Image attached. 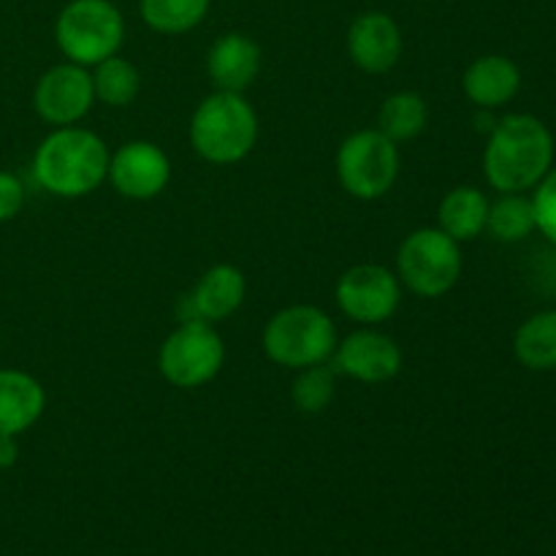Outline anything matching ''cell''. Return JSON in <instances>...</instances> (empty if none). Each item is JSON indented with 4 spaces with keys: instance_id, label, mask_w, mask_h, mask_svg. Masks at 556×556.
<instances>
[{
    "instance_id": "1",
    "label": "cell",
    "mask_w": 556,
    "mask_h": 556,
    "mask_svg": "<svg viewBox=\"0 0 556 556\" xmlns=\"http://www.w3.org/2000/svg\"><path fill=\"white\" fill-rule=\"evenodd\" d=\"M554 166V136L535 114L497 119L483 147V177L497 193H527Z\"/></svg>"
},
{
    "instance_id": "2",
    "label": "cell",
    "mask_w": 556,
    "mask_h": 556,
    "mask_svg": "<svg viewBox=\"0 0 556 556\" xmlns=\"http://www.w3.org/2000/svg\"><path fill=\"white\" fill-rule=\"evenodd\" d=\"M109 155L103 139L79 125L54 128L33 155V177L58 199H85L109 177Z\"/></svg>"
},
{
    "instance_id": "3",
    "label": "cell",
    "mask_w": 556,
    "mask_h": 556,
    "mask_svg": "<svg viewBox=\"0 0 556 556\" xmlns=\"http://www.w3.org/2000/svg\"><path fill=\"white\" fill-rule=\"evenodd\" d=\"M190 144L212 166H233L255 150L258 114L242 92L215 90L190 117Z\"/></svg>"
},
{
    "instance_id": "4",
    "label": "cell",
    "mask_w": 556,
    "mask_h": 556,
    "mask_svg": "<svg viewBox=\"0 0 556 556\" xmlns=\"http://www.w3.org/2000/svg\"><path fill=\"white\" fill-rule=\"evenodd\" d=\"M337 342H340L337 324L329 313L315 304H291V307L277 309L266 320L264 334H261L266 358L293 372L331 362Z\"/></svg>"
},
{
    "instance_id": "5",
    "label": "cell",
    "mask_w": 556,
    "mask_h": 556,
    "mask_svg": "<svg viewBox=\"0 0 556 556\" xmlns=\"http://www.w3.org/2000/svg\"><path fill=\"white\" fill-rule=\"evenodd\" d=\"M125 16L112 0H68L54 22V43L65 60L92 68L119 54Z\"/></svg>"
},
{
    "instance_id": "6",
    "label": "cell",
    "mask_w": 556,
    "mask_h": 556,
    "mask_svg": "<svg viewBox=\"0 0 556 556\" xmlns=\"http://www.w3.org/2000/svg\"><path fill=\"white\" fill-rule=\"evenodd\" d=\"M462 266V244L438 226L416 228L396 250V277L402 288L421 299L445 296L459 282Z\"/></svg>"
},
{
    "instance_id": "7",
    "label": "cell",
    "mask_w": 556,
    "mask_h": 556,
    "mask_svg": "<svg viewBox=\"0 0 556 556\" xmlns=\"http://www.w3.org/2000/svg\"><path fill=\"white\" fill-rule=\"evenodd\" d=\"M400 147L378 128L356 130L340 144L334 157L342 190L358 201H378L400 177Z\"/></svg>"
},
{
    "instance_id": "8",
    "label": "cell",
    "mask_w": 556,
    "mask_h": 556,
    "mask_svg": "<svg viewBox=\"0 0 556 556\" xmlns=\"http://www.w3.org/2000/svg\"><path fill=\"white\" fill-rule=\"evenodd\" d=\"M226 364V342L215 324L182 320L157 351V369L174 389L193 391L212 383Z\"/></svg>"
},
{
    "instance_id": "9",
    "label": "cell",
    "mask_w": 556,
    "mask_h": 556,
    "mask_svg": "<svg viewBox=\"0 0 556 556\" xmlns=\"http://www.w3.org/2000/svg\"><path fill=\"white\" fill-rule=\"evenodd\" d=\"M337 307L358 326H380L400 309L402 282L396 271L380 264L351 266L337 280Z\"/></svg>"
},
{
    "instance_id": "10",
    "label": "cell",
    "mask_w": 556,
    "mask_h": 556,
    "mask_svg": "<svg viewBox=\"0 0 556 556\" xmlns=\"http://www.w3.org/2000/svg\"><path fill=\"white\" fill-rule=\"evenodd\" d=\"M92 103H96V92H92L90 68L71 60L43 71L33 90V109L43 123L54 128L81 123L90 114Z\"/></svg>"
},
{
    "instance_id": "11",
    "label": "cell",
    "mask_w": 556,
    "mask_h": 556,
    "mask_svg": "<svg viewBox=\"0 0 556 556\" xmlns=\"http://www.w3.org/2000/svg\"><path fill=\"white\" fill-rule=\"evenodd\" d=\"M331 362H334L337 372H342L345 378L378 386L389 383L402 372L405 353L394 337L383 334L375 326H362L358 331L337 342Z\"/></svg>"
},
{
    "instance_id": "12",
    "label": "cell",
    "mask_w": 556,
    "mask_h": 556,
    "mask_svg": "<svg viewBox=\"0 0 556 556\" xmlns=\"http://www.w3.org/2000/svg\"><path fill=\"white\" fill-rule=\"evenodd\" d=\"M109 182L130 201L157 199L172 179V161L155 141L136 139L109 155Z\"/></svg>"
},
{
    "instance_id": "13",
    "label": "cell",
    "mask_w": 556,
    "mask_h": 556,
    "mask_svg": "<svg viewBox=\"0 0 556 556\" xmlns=\"http://www.w3.org/2000/svg\"><path fill=\"white\" fill-rule=\"evenodd\" d=\"M348 54H351L353 65L364 74H389L396 68L405 49V38H402L400 25L386 11H364L348 27Z\"/></svg>"
},
{
    "instance_id": "14",
    "label": "cell",
    "mask_w": 556,
    "mask_h": 556,
    "mask_svg": "<svg viewBox=\"0 0 556 556\" xmlns=\"http://www.w3.org/2000/svg\"><path fill=\"white\" fill-rule=\"evenodd\" d=\"M206 74L217 90L244 92L261 74V47L248 33H223L206 52Z\"/></svg>"
},
{
    "instance_id": "15",
    "label": "cell",
    "mask_w": 556,
    "mask_h": 556,
    "mask_svg": "<svg viewBox=\"0 0 556 556\" xmlns=\"http://www.w3.org/2000/svg\"><path fill=\"white\" fill-rule=\"evenodd\" d=\"M462 90L472 106L494 112L519 96L521 68L505 54H483L467 65L462 76Z\"/></svg>"
},
{
    "instance_id": "16",
    "label": "cell",
    "mask_w": 556,
    "mask_h": 556,
    "mask_svg": "<svg viewBox=\"0 0 556 556\" xmlns=\"http://www.w3.org/2000/svg\"><path fill=\"white\" fill-rule=\"evenodd\" d=\"M248 296V280H244L242 269L233 264H215L199 277L193 291L188 293L190 307H193L195 318L206 320V324H220V320L231 318Z\"/></svg>"
},
{
    "instance_id": "17",
    "label": "cell",
    "mask_w": 556,
    "mask_h": 556,
    "mask_svg": "<svg viewBox=\"0 0 556 556\" xmlns=\"http://www.w3.org/2000/svg\"><path fill=\"white\" fill-rule=\"evenodd\" d=\"M47 410L41 380L22 369H0V434L20 438Z\"/></svg>"
},
{
    "instance_id": "18",
    "label": "cell",
    "mask_w": 556,
    "mask_h": 556,
    "mask_svg": "<svg viewBox=\"0 0 556 556\" xmlns=\"http://www.w3.org/2000/svg\"><path fill=\"white\" fill-rule=\"evenodd\" d=\"M489 195L472 185H459L448 190L438 206V228L456 242H470L486 231Z\"/></svg>"
},
{
    "instance_id": "19",
    "label": "cell",
    "mask_w": 556,
    "mask_h": 556,
    "mask_svg": "<svg viewBox=\"0 0 556 556\" xmlns=\"http://www.w3.org/2000/svg\"><path fill=\"white\" fill-rule=\"evenodd\" d=\"M514 353L532 372L556 369V309L530 315L514 334Z\"/></svg>"
},
{
    "instance_id": "20",
    "label": "cell",
    "mask_w": 556,
    "mask_h": 556,
    "mask_svg": "<svg viewBox=\"0 0 556 556\" xmlns=\"http://www.w3.org/2000/svg\"><path fill=\"white\" fill-rule=\"evenodd\" d=\"M92 92L96 101L109 109H125L139 98L141 92V74L130 60L123 54H112V58L101 60L92 65Z\"/></svg>"
},
{
    "instance_id": "21",
    "label": "cell",
    "mask_w": 556,
    "mask_h": 556,
    "mask_svg": "<svg viewBox=\"0 0 556 556\" xmlns=\"http://www.w3.org/2000/svg\"><path fill=\"white\" fill-rule=\"evenodd\" d=\"M429 123V106L424 96L413 90L394 92L380 103L378 112V130L389 136L394 144L402 141H413L416 136L424 134Z\"/></svg>"
},
{
    "instance_id": "22",
    "label": "cell",
    "mask_w": 556,
    "mask_h": 556,
    "mask_svg": "<svg viewBox=\"0 0 556 556\" xmlns=\"http://www.w3.org/2000/svg\"><path fill=\"white\" fill-rule=\"evenodd\" d=\"M212 0H139V16L161 36H182L206 20Z\"/></svg>"
},
{
    "instance_id": "23",
    "label": "cell",
    "mask_w": 556,
    "mask_h": 556,
    "mask_svg": "<svg viewBox=\"0 0 556 556\" xmlns=\"http://www.w3.org/2000/svg\"><path fill=\"white\" fill-rule=\"evenodd\" d=\"M486 231L492 233L497 242H505V244L525 242L532 231H538L535 210H532L530 195L500 193V199L489 204Z\"/></svg>"
},
{
    "instance_id": "24",
    "label": "cell",
    "mask_w": 556,
    "mask_h": 556,
    "mask_svg": "<svg viewBox=\"0 0 556 556\" xmlns=\"http://www.w3.org/2000/svg\"><path fill=\"white\" fill-rule=\"evenodd\" d=\"M337 396V369L326 364L299 369L291 383V402L299 413L318 416Z\"/></svg>"
},
{
    "instance_id": "25",
    "label": "cell",
    "mask_w": 556,
    "mask_h": 556,
    "mask_svg": "<svg viewBox=\"0 0 556 556\" xmlns=\"http://www.w3.org/2000/svg\"><path fill=\"white\" fill-rule=\"evenodd\" d=\"M532 210H535V228L556 250V166L532 190Z\"/></svg>"
},
{
    "instance_id": "26",
    "label": "cell",
    "mask_w": 556,
    "mask_h": 556,
    "mask_svg": "<svg viewBox=\"0 0 556 556\" xmlns=\"http://www.w3.org/2000/svg\"><path fill=\"white\" fill-rule=\"evenodd\" d=\"M25 206V185L16 174L0 168V223L14 220Z\"/></svg>"
},
{
    "instance_id": "27",
    "label": "cell",
    "mask_w": 556,
    "mask_h": 556,
    "mask_svg": "<svg viewBox=\"0 0 556 556\" xmlns=\"http://www.w3.org/2000/svg\"><path fill=\"white\" fill-rule=\"evenodd\" d=\"M20 459V445L11 434H0V470H11Z\"/></svg>"
}]
</instances>
